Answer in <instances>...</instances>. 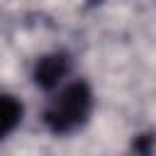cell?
<instances>
[{
    "instance_id": "3957f363",
    "label": "cell",
    "mask_w": 156,
    "mask_h": 156,
    "mask_svg": "<svg viewBox=\"0 0 156 156\" xmlns=\"http://www.w3.org/2000/svg\"><path fill=\"white\" fill-rule=\"evenodd\" d=\"M24 117V105L12 93H0V141H5Z\"/></svg>"
},
{
    "instance_id": "6da1fadb",
    "label": "cell",
    "mask_w": 156,
    "mask_h": 156,
    "mask_svg": "<svg viewBox=\"0 0 156 156\" xmlns=\"http://www.w3.org/2000/svg\"><path fill=\"white\" fill-rule=\"evenodd\" d=\"M93 107H95L93 88L83 78H73V80H66L54 93H49L41 119L51 134L66 136L78 132L90 119Z\"/></svg>"
},
{
    "instance_id": "7a4b0ae2",
    "label": "cell",
    "mask_w": 156,
    "mask_h": 156,
    "mask_svg": "<svg viewBox=\"0 0 156 156\" xmlns=\"http://www.w3.org/2000/svg\"><path fill=\"white\" fill-rule=\"evenodd\" d=\"M68 73H71V58H68V54H63V51H49V54H41L37 58L32 78H34L37 88H41L44 93H54L56 88H61L68 80Z\"/></svg>"
}]
</instances>
